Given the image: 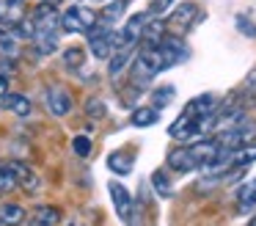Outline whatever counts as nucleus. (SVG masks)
<instances>
[{"label":"nucleus","mask_w":256,"mask_h":226,"mask_svg":"<svg viewBox=\"0 0 256 226\" xmlns=\"http://www.w3.org/2000/svg\"><path fill=\"white\" fill-rule=\"evenodd\" d=\"M8 94V80H6V75H0V99Z\"/></svg>","instance_id":"7c9ffc66"},{"label":"nucleus","mask_w":256,"mask_h":226,"mask_svg":"<svg viewBox=\"0 0 256 226\" xmlns=\"http://www.w3.org/2000/svg\"><path fill=\"white\" fill-rule=\"evenodd\" d=\"M127 3H130V0H110V3H108L105 9H102V14H96V22H100V25H108V28H110L113 22H116L118 17L124 14Z\"/></svg>","instance_id":"f3484780"},{"label":"nucleus","mask_w":256,"mask_h":226,"mask_svg":"<svg viewBox=\"0 0 256 226\" xmlns=\"http://www.w3.org/2000/svg\"><path fill=\"white\" fill-rule=\"evenodd\" d=\"M220 154V146H218L215 138H201V141H193V143H184V146L174 149L168 154V165L174 171H193V168H204L206 163Z\"/></svg>","instance_id":"f257e3e1"},{"label":"nucleus","mask_w":256,"mask_h":226,"mask_svg":"<svg viewBox=\"0 0 256 226\" xmlns=\"http://www.w3.org/2000/svg\"><path fill=\"white\" fill-rule=\"evenodd\" d=\"M96 25V11L86 6H72L61 14V28L66 33H88Z\"/></svg>","instance_id":"20e7f679"},{"label":"nucleus","mask_w":256,"mask_h":226,"mask_svg":"<svg viewBox=\"0 0 256 226\" xmlns=\"http://www.w3.org/2000/svg\"><path fill=\"white\" fill-rule=\"evenodd\" d=\"M105 113H108V108H105V102L102 99H96V97H91L88 102H86V116L88 119H105Z\"/></svg>","instance_id":"bb28decb"},{"label":"nucleus","mask_w":256,"mask_h":226,"mask_svg":"<svg viewBox=\"0 0 256 226\" xmlns=\"http://www.w3.org/2000/svg\"><path fill=\"white\" fill-rule=\"evenodd\" d=\"M96 3H105V0H96Z\"/></svg>","instance_id":"c9c22d12"},{"label":"nucleus","mask_w":256,"mask_h":226,"mask_svg":"<svg viewBox=\"0 0 256 226\" xmlns=\"http://www.w3.org/2000/svg\"><path fill=\"white\" fill-rule=\"evenodd\" d=\"M108 193H110V198H113V207H116L118 218L127 220L130 212H132V207H135V201H132V196H130V190L122 185V182H110V185H108Z\"/></svg>","instance_id":"0eeeda50"},{"label":"nucleus","mask_w":256,"mask_h":226,"mask_svg":"<svg viewBox=\"0 0 256 226\" xmlns=\"http://www.w3.org/2000/svg\"><path fill=\"white\" fill-rule=\"evenodd\" d=\"M218 146L226 149V152H234V149H242V146H250V143H256V121L245 119L242 124L237 127H228V130L218 132L215 135Z\"/></svg>","instance_id":"7ed1b4c3"},{"label":"nucleus","mask_w":256,"mask_h":226,"mask_svg":"<svg viewBox=\"0 0 256 226\" xmlns=\"http://www.w3.org/2000/svg\"><path fill=\"white\" fill-rule=\"evenodd\" d=\"M72 226H86V223H80V220H72Z\"/></svg>","instance_id":"72a5a7b5"},{"label":"nucleus","mask_w":256,"mask_h":226,"mask_svg":"<svg viewBox=\"0 0 256 226\" xmlns=\"http://www.w3.org/2000/svg\"><path fill=\"white\" fill-rule=\"evenodd\" d=\"M72 149H74L78 157H88V154L94 152V143H91L88 135H78V138H72Z\"/></svg>","instance_id":"cd10ccee"},{"label":"nucleus","mask_w":256,"mask_h":226,"mask_svg":"<svg viewBox=\"0 0 256 226\" xmlns=\"http://www.w3.org/2000/svg\"><path fill=\"white\" fill-rule=\"evenodd\" d=\"M12 165H14V174H17V182H20V187H22L28 196H36V193L42 190V176L36 174L30 165H25V163H17V160H12Z\"/></svg>","instance_id":"6e6552de"},{"label":"nucleus","mask_w":256,"mask_h":226,"mask_svg":"<svg viewBox=\"0 0 256 226\" xmlns=\"http://www.w3.org/2000/svg\"><path fill=\"white\" fill-rule=\"evenodd\" d=\"M44 3H47V6H52V9H56V6H58V3H64V0H44Z\"/></svg>","instance_id":"473e14b6"},{"label":"nucleus","mask_w":256,"mask_h":226,"mask_svg":"<svg viewBox=\"0 0 256 226\" xmlns=\"http://www.w3.org/2000/svg\"><path fill=\"white\" fill-rule=\"evenodd\" d=\"M30 42H34V47L39 55H50L58 50V31H39V28H36Z\"/></svg>","instance_id":"ddd939ff"},{"label":"nucleus","mask_w":256,"mask_h":226,"mask_svg":"<svg viewBox=\"0 0 256 226\" xmlns=\"http://www.w3.org/2000/svg\"><path fill=\"white\" fill-rule=\"evenodd\" d=\"M152 99H154V105H152V108L162 110V108H166V105L174 99V86H160V88H154V91H152Z\"/></svg>","instance_id":"393cba45"},{"label":"nucleus","mask_w":256,"mask_h":226,"mask_svg":"<svg viewBox=\"0 0 256 226\" xmlns=\"http://www.w3.org/2000/svg\"><path fill=\"white\" fill-rule=\"evenodd\" d=\"M25 223V207L17 201H3L0 204V226H20Z\"/></svg>","instance_id":"9b49d317"},{"label":"nucleus","mask_w":256,"mask_h":226,"mask_svg":"<svg viewBox=\"0 0 256 226\" xmlns=\"http://www.w3.org/2000/svg\"><path fill=\"white\" fill-rule=\"evenodd\" d=\"M47 105H50L52 116H66L72 110V94L64 86H50L47 88Z\"/></svg>","instance_id":"1a4fd4ad"},{"label":"nucleus","mask_w":256,"mask_h":226,"mask_svg":"<svg viewBox=\"0 0 256 226\" xmlns=\"http://www.w3.org/2000/svg\"><path fill=\"white\" fill-rule=\"evenodd\" d=\"M22 3H25V0H22Z\"/></svg>","instance_id":"e433bc0d"},{"label":"nucleus","mask_w":256,"mask_h":226,"mask_svg":"<svg viewBox=\"0 0 256 226\" xmlns=\"http://www.w3.org/2000/svg\"><path fill=\"white\" fill-rule=\"evenodd\" d=\"M20 20H25V3L22 0H0V25L14 28Z\"/></svg>","instance_id":"9d476101"},{"label":"nucleus","mask_w":256,"mask_h":226,"mask_svg":"<svg viewBox=\"0 0 256 226\" xmlns=\"http://www.w3.org/2000/svg\"><path fill=\"white\" fill-rule=\"evenodd\" d=\"M162 69H166V66H162V58H160V53H157V47H144L140 53H135V58H132L135 86H149V83L154 80V75H160Z\"/></svg>","instance_id":"f03ea898"},{"label":"nucleus","mask_w":256,"mask_h":226,"mask_svg":"<svg viewBox=\"0 0 256 226\" xmlns=\"http://www.w3.org/2000/svg\"><path fill=\"white\" fill-rule=\"evenodd\" d=\"M34 218L44 220V223H50V226H58V223H61V212H58V207H52V204L36 207V209H34Z\"/></svg>","instance_id":"4be33fe9"},{"label":"nucleus","mask_w":256,"mask_h":226,"mask_svg":"<svg viewBox=\"0 0 256 226\" xmlns=\"http://www.w3.org/2000/svg\"><path fill=\"white\" fill-rule=\"evenodd\" d=\"M28 226H50V223H44V220H39V218H30Z\"/></svg>","instance_id":"2f4dec72"},{"label":"nucleus","mask_w":256,"mask_h":226,"mask_svg":"<svg viewBox=\"0 0 256 226\" xmlns=\"http://www.w3.org/2000/svg\"><path fill=\"white\" fill-rule=\"evenodd\" d=\"M108 168L116 171V174H130L132 171V160H130L127 152H113V154H108Z\"/></svg>","instance_id":"aec40b11"},{"label":"nucleus","mask_w":256,"mask_h":226,"mask_svg":"<svg viewBox=\"0 0 256 226\" xmlns=\"http://www.w3.org/2000/svg\"><path fill=\"white\" fill-rule=\"evenodd\" d=\"M86 36H88V47L94 53V58H110L113 55V50H116V31L96 22Z\"/></svg>","instance_id":"39448f33"},{"label":"nucleus","mask_w":256,"mask_h":226,"mask_svg":"<svg viewBox=\"0 0 256 226\" xmlns=\"http://www.w3.org/2000/svg\"><path fill=\"white\" fill-rule=\"evenodd\" d=\"M237 209L242 215L256 212V179L242 182V187H240V193H237Z\"/></svg>","instance_id":"f8f14e48"},{"label":"nucleus","mask_w":256,"mask_h":226,"mask_svg":"<svg viewBox=\"0 0 256 226\" xmlns=\"http://www.w3.org/2000/svg\"><path fill=\"white\" fill-rule=\"evenodd\" d=\"M254 160H256V143H250V146H242V149L228 152L226 163H228V168H245V165H250Z\"/></svg>","instance_id":"dca6fc26"},{"label":"nucleus","mask_w":256,"mask_h":226,"mask_svg":"<svg viewBox=\"0 0 256 226\" xmlns=\"http://www.w3.org/2000/svg\"><path fill=\"white\" fill-rule=\"evenodd\" d=\"M3 105H6V110H12L14 116H20V119L30 116V110H34V105H30V99L25 97V94H6V97H3Z\"/></svg>","instance_id":"2eb2a0df"},{"label":"nucleus","mask_w":256,"mask_h":226,"mask_svg":"<svg viewBox=\"0 0 256 226\" xmlns=\"http://www.w3.org/2000/svg\"><path fill=\"white\" fill-rule=\"evenodd\" d=\"M83 64H86V53L80 47L64 50V66H69V69H80Z\"/></svg>","instance_id":"5701e85b"},{"label":"nucleus","mask_w":256,"mask_h":226,"mask_svg":"<svg viewBox=\"0 0 256 226\" xmlns=\"http://www.w3.org/2000/svg\"><path fill=\"white\" fill-rule=\"evenodd\" d=\"M198 20V6L196 3H182L171 11V17L166 20V31H171V36H182L193 28V22Z\"/></svg>","instance_id":"423d86ee"},{"label":"nucleus","mask_w":256,"mask_h":226,"mask_svg":"<svg viewBox=\"0 0 256 226\" xmlns=\"http://www.w3.org/2000/svg\"><path fill=\"white\" fill-rule=\"evenodd\" d=\"M152 185H154V190L160 193V196H171V182H168V176H166V171H154V174H152Z\"/></svg>","instance_id":"a878e982"},{"label":"nucleus","mask_w":256,"mask_h":226,"mask_svg":"<svg viewBox=\"0 0 256 226\" xmlns=\"http://www.w3.org/2000/svg\"><path fill=\"white\" fill-rule=\"evenodd\" d=\"M135 58V47H118L113 50L110 55V64H108V69H110V77H118L124 69L130 66V61Z\"/></svg>","instance_id":"4468645a"},{"label":"nucleus","mask_w":256,"mask_h":226,"mask_svg":"<svg viewBox=\"0 0 256 226\" xmlns=\"http://www.w3.org/2000/svg\"><path fill=\"white\" fill-rule=\"evenodd\" d=\"M237 25L242 28V33H245V36H250V39L256 36V28H254V22H248L245 17H237Z\"/></svg>","instance_id":"c756f323"},{"label":"nucleus","mask_w":256,"mask_h":226,"mask_svg":"<svg viewBox=\"0 0 256 226\" xmlns=\"http://www.w3.org/2000/svg\"><path fill=\"white\" fill-rule=\"evenodd\" d=\"M248 226H256V215H254V218H250V223Z\"/></svg>","instance_id":"f704fd0d"},{"label":"nucleus","mask_w":256,"mask_h":226,"mask_svg":"<svg viewBox=\"0 0 256 226\" xmlns=\"http://www.w3.org/2000/svg\"><path fill=\"white\" fill-rule=\"evenodd\" d=\"M168 9H174V0H152L149 14H152V17H160V14H166Z\"/></svg>","instance_id":"c85d7f7f"},{"label":"nucleus","mask_w":256,"mask_h":226,"mask_svg":"<svg viewBox=\"0 0 256 226\" xmlns=\"http://www.w3.org/2000/svg\"><path fill=\"white\" fill-rule=\"evenodd\" d=\"M17 187H20V182H17V174H14L12 160L8 163H0V193H12Z\"/></svg>","instance_id":"6ab92c4d"},{"label":"nucleus","mask_w":256,"mask_h":226,"mask_svg":"<svg viewBox=\"0 0 256 226\" xmlns=\"http://www.w3.org/2000/svg\"><path fill=\"white\" fill-rule=\"evenodd\" d=\"M12 33L17 36V42H20V39L30 42V39H34V33H36V20H34V17H25V20H20L17 25L12 28Z\"/></svg>","instance_id":"412c9836"},{"label":"nucleus","mask_w":256,"mask_h":226,"mask_svg":"<svg viewBox=\"0 0 256 226\" xmlns=\"http://www.w3.org/2000/svg\"><path fill=\"white\" fill-rule=\"evenodd\" d=\"M157 119H160V110L149 105V108H135L130 121H132L135 127H152V124H157Z\"/></svg>","instance_id":"a211bd4d"},{"label":"nucleus","mask_w":256,"mask_h":226,"mask_svg":"<svg viewBox=\"0 0 256 226\" xmlns=\"http://www.w3.org/2000/svg\"><path fill=\"white\" fill-rule=\"evenodd\" d=\"M0 50L6 55H17V50H20L17 36H14L12 31H6V28H0Z\"/></svg>","instance_id":"b1692460"}]
</instances>
